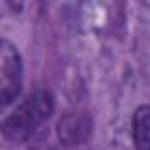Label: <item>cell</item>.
<instances>
[{"instance_id": "obj_2", "label": "cell", "mask_w": 150, "mask_h": 150, "mask_svg": "<svg viewBox=\"0 0 150 150\" xmlns=\"http://www.w3.org/2000/svg\"><path fill=\"white\" fill-rule=\"evenodd\" d=\"M21 79L23 65L19 52L9 40L0 38V105H9L18 98Z\"/></svg>"}, {"instance_id": "obj_3", "label": "cell", "mask_w": 150, "mask_h": 150, "mask_svg": "<svg viewBox=\"0 0 150 150\" xmlns=\"http://www.w3.org/2000/svg\"><path fill=\"white\" fill-rule=\"evenodd\" d=\"M93 120L86 112L74 110L61 117L58 122V136L65 145H82L91 138Z\"/></svg>"}, {"instance_id": "obj_1", "label": "cell", "mask_w": 150, "mask_h": 150, "mask_svg": "<svg viewBox=\"0 0 150 150\" xmlns=\"http://www.w3.org/2000/svg\"><path fill=\"white\" fill-rule=\"evenodd\" d=\"M54 110V98L47 89H38L32 93L14 112L11 113L2 131L11 142H26L35 134L38 127L51 117Z\"/></svg>"}, {"instance_id": "obj_5", "label": "cell", "mask_w": 150, "mask_h": 150, "mask_svg": "<svg viewBox=\"0 0 150 150\" xmlns=\"http://www.w3.org/2000/svg\"><path fill=\"white\" fill-rule=\"evenodd\" d=\"M25 0H0V18H11L21 12Z\"/></svg>"}, {"instance_id": "obj_4", "label": "cell", "mask_w": 150, "mask_h": 150, "mask_svg": "<svg viewBox=\"0 0 150 150\" xmlns=\"http://www.w3.org/2000/svg\"><path fill=\"white\" fill-rule=\"evenodd\" d=\"M133 140L136 150H150V107H140L133 115Z\"/></svg>"}]
</instances>
